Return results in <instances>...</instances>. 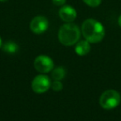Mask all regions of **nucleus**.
<instances>
[{"instance_id":"nucleus-1","label":"nucleus","mask_w":121,"mask_h":121,"mask_svg":"<svg viewBox=\"0 0 121 121\" xmlns=\"http://www.w3.org/2000/svg\"><path fill=\"white\" fill-rule=\"evenodd\" d=\"M81 32L85 39L92 44L100 42L105 35L104 26L93 18H88L84 21L81 26Z\"/></svg>"},{"instance_id":"nucleus-2","label":"nucleus","mask_w":121,"mask_h":121,"mask_svg":"<svg viewBox=\"0 0 121 121\" xmlns=\"http://www.w3.org/2000/svg\"><path fill=\"white\" fill-rule=\"evenodd\" d=\"M81 38V30L77 25L72 22H66L61 26L58 32L59 41L66 46H71Z\"/></svg>"},{"instance_id":"nucleus-3","label":"nucleus","mask_w":121,"mask_h":121,"mask_svg":"<svg viewBox=\"0 0 121 121\" xmlns=\"http://www.w3.org/2000/svg\"><path fill=\"white\" fill-rule=\"evenodd\" d=\"M121 97L115 90H106L100 97V105L105 110H112L117 107L120 103Z\"/></svg>"},{"instance_id":"nucleus-4","label":"nucleus","mask_w":121,"mask_h":121,"mask_svg":"<svg viewBox=\"0 0 121 121\" xmlns=\"http://www.w3.org/2000/svg\"><path fill=\"white\" fill-rule=\"evenodd\" d=\"M52 86L50 78L44 74H40L36 76L32 81V89L34 92L37 94H42L50 89Z\"/></svg>"},{"instance_id":"nucleus-5","label":"nucleus","mask_w":121,"mask_h":121,"mask_svg":"<svg viewBox=\"0 0 121 121\" xmlns=\"http://www.w3.org/2000/svg\"><path fill=\"white\" fill-rule=\"evenodd\" d=\"M34 68L41 73H47L54 69V62L49 56L39 55L34 60Z\"/></svg>"},{"instance_id":"nucleus-6","label":"nucleus","mask_w":121,"mask_h":121,"mask_svg":"<svg viewBox=\"0 0 121 121\" xmlns=\"http://www.w3.org/2000/svg\"><path fill=\"white\" fill-rule=\"evenodd\" d=\"M49 27L48 20L44 16H37L30 22V30L34 34L40 35L46 31Z\"/></svg>"},{"instance_id":"nucleus-7","label":"nucleus","mask_w":121,"mask_h":121,"mask_svg":"<svg viewBox=\"0 0 121 121\" xmlns=\"http://www.w3.org/2000/svg\"><path fill=\"white\" fill-rule=\"evenodd\" d=\"M59 17L65 22H72L76 18V11L70 5H63L59 10Z\"/></svg>"},{"instance_id":"nucleus-8","label":"nucleus","mask_w":121,"mask_h":121,"mask_svg":"<svg viewBox=\"0 0 121 121\" xmlns=\"http://www.w3.org/2000/svg\"><path fill=\"white\" fill-rule=\"evenodd\" d=\"M88 40H81V41L77 42L76 45L75 47V51H76V54L80 56H84L89 54L91 51V45Z\"/></svg>"},{"instance_id":"nucleus-9","label":"nucleus","mask_w":121,"mask_h":121,"mask_svg":"<svg viewBox=\"0 0 121 121\" xmlns=\"http://www.w3.org/2000/svg\"><path fill=\"white\" fill-rule=\"evenodd\" d=\"M2 49L4 52L8 53L9 54H13L15 53L18 52V45H17L15 42L13 41H8L4 44L3 45H2Z\"/></svg>"},{"instance_id":"nucleus-10","label":"nucleus","mask_w":121,"mask_h":121,"mask_svg":"<svg viewBox=\"0 0 121 121\" xmlns=\"http://www.w3.org/2000/svg\"><path fill=\"white\" fill-rule=\"evenodd\" d=\"M66 69L63 67H57L56 69H52V78L54 80H58L61 81L63 78L66 77Z\"/></svg>"},{"instance_id":"nucleus-11","label":"nucleus","mask_w":121,"mask_h":121,"mask_svg":"<svg viewBox=\"0 0 121 121\" xmlns=\"http://www.w3.org/2000/svg\"><path fill=\"white\" fill-rule=\"evenodd\" d=\"M51 87H52L55 91H60L62 90L63 85H62V83H61V81H58V80H54V82L52 83Z\"/></svg>"},{"instance_id":"nucleus-12","label":"nucleus","mask_w":121,"mask_h":121,"mask_svg":"<svg viewBox=\"0 0 121 121\" xmlns=\"http://www.w3.org/2000/svg\"><path fill=\"white\" fill-rule=\"evenodd\" d=\"M83 2L91 8H96L101 3V0H83Z\"/></svg>"},{"instance_id":"nucleus-13","label":"nucleus","mask_w":121,"mask_h":121,"mask_svg":"<svg viewBox=\"0 0 121 121\" xmlns=\"http://www.w3.org/2000/svg\"><path fill=\"white\" fill-rule=\"evenodd\" d=\"M52 2L56 6H63L66 3V0H52Z\"/></svg>"},{"instance_id":"nucleus-14","label":"nucleus","mask_w":121,"mask_h":121,"mask_svg":"<svg viewBox=\"0 0 121 121\" xmlns=\"http://www.w3.org/2000/svg\"><path fill=\"white\" fill-rule=\"evenodd\" d=\"M118 24L121 27V15H120V17H119V18H118Z\"/></svg>"},{"instance_id":"nucleus-15","label":"nucleus","mask_w":121,"mask_h":121,"mask_svg":"<svg viewBox=\"0 0 121 121\" xmlns=\"http://www.w3.org/2000/svg\"><path fill=\"white\" fill-rule=\"evenodd\" d=\"M2 45H3V42H2V39L0 37V48H2Z\"/></svg>"},{"instance_id":"nucleus-16","label":"nucleus","mask_w":121,"mask_h":121,"mask_svg":"<svg viewBox=\"0 0 121 121\" xmlns=\"http://www.w3.org/2000/svg\"><path fill=\"white\" fill-rule=\"evenodd\" d=\"M8 1V0H0V2H2V3H4V2H7Z\"/></svg>"}]
</instances>
